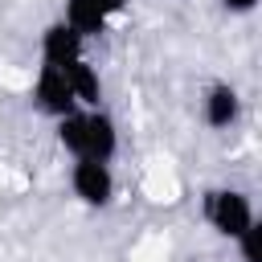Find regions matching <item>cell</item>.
I'll return each instance as SVG.
<instances>
[{
  "instance_id": "obj_1",
  "label": "cell",
  "mask_w": 262,
  "mask_h": 262,
  "mask_svg": "<svg viewBox=\"0 0 262 262\" xmlns=\"http://www.w3.org/2000/svg\"><path fill=\"white\" fill-rule=\"evenodd\" d=\"M205 221L221 233V237H237L254 225V205L242 188H209L205 192Z\"/></svg>"
},
{
  "instance_id": "obj_2",
  "label": "cell",
  "mask_w": 262,
  "mask_h": 262,
  "mask_svg": "<svg viewBox=\"0 0 262 262\" xmlns=\"http://www.w3.org/2000/svg\"><path fill=\"white\" fill-rule=\"evenodd\" d=\"M70 188L82 205L90 209H106L115 201V176H111V164H98V160H74L70 168Z\"/></svg>"
},
{
  "instance_id": "obj_3",
  "label": "cell",
  "mask_w": 262,
  "mask_h": 262,
  "mask_svg": "<svg viewBox=\"0 0 262 262\" xmlns=\"http://www.w3.org/2000/svg\"><path fill=\"white\" fill-rule=\"evenodd\" d=\"M33 106H37L41 115H49L53 123L66 119V115H74V111H82V106L74 102V94H70L66 74L53 70V66H41V74H37V82H33Z\"/></svg>"
},
{
  "instance_id": "obj_4",
  "label": "cell",
  "mask_w": 262,
  "mask_h": 262,
  "mask_svg": "<svg viewBox=\"0 0 262 262\" xmlns=\"http://www.w3.org/2000/svg\"><path fill=\"white\" fill-rule=\"evenodd\" d=\"M237 115H242L237 90H233L229 82H209L205 94H201V119H205L213 131H225V127L237 123Z\"/></svg>"
},
{
  "instance_id": "obj_5",
  "label": "cell",
  "mask_w": 262,
  "mask_h": 262,
  "mask_svg": "<svg viewBox=\"0 0 262 262\" xmlns=\"http://www.w3.org/2000/svg\"><path fill=\"white\" fill-rule=\"evenodd\" d=\"M82 45H86V41H82L70 25L53 20V25H45V33H41V61H45V66H53V70H66L70 61L86 57V53H82Z\"/></svg>"
},
{
  "instance_id": "obj_6",
  "label": "cell",
  "mask_w": 262,
  "mask_h": 262,
  "mask_svg": "<svg viewBox=\"0 0 262 262\" xmlns=\"http://www.w3.org/2000/svg\"><path fill=\"white\" fill-rule=\"evenodd\" d=\"M119 151V127L115 119L98 106V111H86V151L82 160H98V164H111Z\"/></svg>"
},
{
  "instance_id": "obj_7",
  "label": "cell",
  "mask_w": 262,
  "mask_h": 262,
  "mask_svg": "<svg viewBox=\"0 0 262 262\" xmlns=\"http://www.w3.org/2000/svg\"><path fill=\"white\" fill-rule=\"evenodd\" d=\"M61 74H66V82H70L74 102L86 106V111H98V102H102V78H98V70H94L86 57H78V61H70Z\"/></svg>"
},
{
  "instance_id": "obj_8",
  "label": "cell",
  "mask_w": 262,
  "mask_h": 262,
  "mask_svg": "<svg viewBox=\"0 0 262 262\" xmlns=\"http://www.w3.org/2000/svg\"><path fill=\"white\" fill-rule=\"evenodd\" d=\"M61 25H70L82 41H86V37H102V33H106V16H102L90 0H66V8H61Z\"/></svg>"
},
{
  "instance_id": "obj_9",
  "label": "cell",
  "mask_w": 262,
  "mask_h": 262,
  "mask_svg": "<svg viewBox=\"0 0 262 262\" xmlns=\"http://www.w3.org/2000/svg\"><path fill=\"white\" fill-rule=\"evenodd\" d=\"M57 143L74 160H82V151H86V111H74L66 119H57Z\"/></svg>"
},
{
  "instance_id": "obj_10",
  "label": "cell",
  "mask_w": 262,
  "mask_h": 262,
  "mask_svg": "<svg viewBox=\"0 0 262 262\" xmlns=\"http://www.w3.org/2000/svg\"><path fill=\"white\" fill-rule=\"evenodd\" d=\"M233 242H237L242 262H262V254H258V225H250V229H246V233H237Z\"/></svg>"
},
{
  "instance_id": "obj_11",
  "label": "cell",
  "mask_w": 262,
  "mask_h": 262,
  "mask_svg": "<svg viewBox=\"0 0 262 262\" xmlns=\"http://www.w3.org/2000/svg\"><path fill=\"white\" fill-rule=\"evenodd\" d=\"M90 4H94V8H98L106 20H111V16H119V12L127 8V0H90Z\"/></svg>"
},
{
  "instance_id": "obj_12",
  "label": "cell",
  "mask_w": 262,
  "mask_h": 262,
  "mask_svg": "<svg viewBox=\"0 0 262 262\" xmlns=\"http://www.w3.org/2000/svg\"><path fill=\"white\" fill-rule=\"evenodd\" d=\"M221 8L242 16V12H254V8H258V0H221Z\"/></svg>"
}]
</instances>
